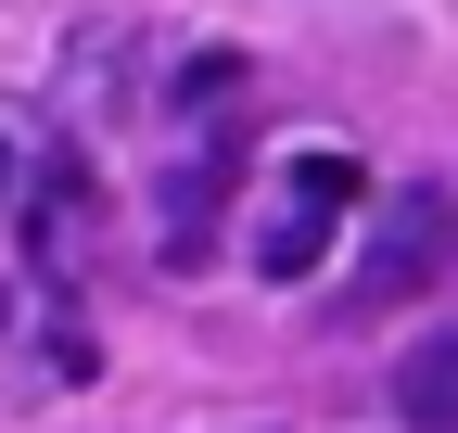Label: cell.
Segmentation results:
<instances>
[{
	"mask_svg": "<svg viewBox=\"0 0 458 433\" xmlns=\"http://www.w3.org/2000/svg\"><path fill=\"white\" fill-rule=\"evenodd\" d=\"M433 267H445V191H394L382 230H369V255H357V281H344V306L382 318V306H408Z\"/></svg>",
	"mask_w": 458,
	"mask_h": 433,
	"instance_id": "6da1fadb",
	"label": "cell"
},
{
	"mask_svg": "<svg viewBox=\"0 0 458 433\" xmlns=\"http://www.w3.org/2000/svg\"><path fill=\"white\" fill-rule=\"evenodd\" d=\"M318 255H331V216L318 204H280L267 230H255V281H306Z\"/></svg>",
	"mask_w": 458,
	"mask_h": 433,
	"instance_id": "7a4b0ae2",
	"label": "cell"
},
{
	"mask_svg": "<svg viewBox=\"0 0 458 433\" xmlns=\"http://www.w3.org/2000/svg\"><path fill=\"white\" fill-rule=\"evenodd\" d=\"M394 408H408L420 433H458V344H433V357H408V383H394Z\"/></svg>",
	"mask_w": 458,
	"mask_h": 433,
	"instance_id": "3957f363",
	"label": "cell"
},
{
	"mask_svg": "<svg viewBox=\"0 0 458 433\" xmlns=\"http://www.w3.org/2000/svg\"><path fill=\"white\" fill-rule=\"evenodd\" d=\"M293 204L344 216V204H357V153H306V166H293Z\"/></svg>",
	"mask_w": 458,
	"mask_h": 433,
	"instance_id": "277c9868",
	"label": "cell"
},
{
	"mask_svg": "<svg viewBox=\"0 0 458 433\" xmlns=\"http://www.w3.org/2000/svg\"><path fill=\"white\" fill-rule=\"evenodd\" d=\"M242 89V51H191L179 64V115H204V102H229Z\"/></svg>",
	"mask_w": 458,
	"mask_h": 433,
	"instance_id": "5b68a950",
	"label": "cell"
},
{
	"mask_svg": "<svg viewBox=\"0 0 458 433\" xmlns=\"http://www.w3.org/2000/svg\"><path fill=\"white\" fill-rule=\"evenodd\" d=\"M0 204H13V140H0Z\"/></svg>",
	"mask_w": 458,
	"mask_h": 433,
	"instance_id": "8992f818",
	"label": "cell"
}]
</instances>
